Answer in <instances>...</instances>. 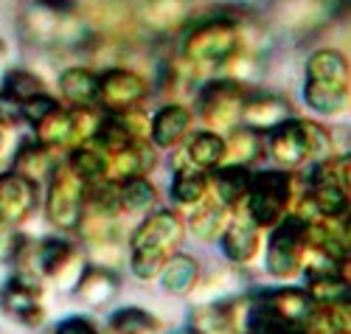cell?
Wrapping results in <instances>:
<instances>
[{
	"label": "cell",
	"instance_id": "cell-1",
	"mask_svg": "<svg viewBox=\"0 0 351 334\" xmlns=\"http://www.w3.org/2000/svg\"><path fill=\"white\" fill-rule=\"evenodd\" d=\"M183 233H186V225L174 211L163 208L146 217L130 239V267L135 276L141 281L158 278L163 261L178 253Z\"/></svg>",
	"mask_w": 351,
	"mask_h": 334
},
{
	"label": "cell",
	"instance_id": "cell-2",
	"mask_svg": "<svg viewBox=\"0 0 351 334\" xmlns=\"http://www.w3.org/2000/svg\"><path fill=\"white\" fill-rule=\"evenodd\" d=\"M348 155L324 158L306 177V191L295 211L301 219H343L348 217Z\"/></svg>",
	"mask_w": 351,
	"mask_h": 334
},
{
	"label": "cell",
	"instance_id": "cell-3",
	"mask_svg": "<svg viewBox=\"0 0 351 334\" xmlns=\"http://www.w3.org/2000/svg\"><path fill=\"white\" fill-rule=\"evenodd\" d=\"M242 45H245V34L239 20L230 14H217L197 23L186 34L183 59L191 71L211 73V71H219Z\"/></svg>",
	"mask_w": 351,
	"mask_h": 334
},
{
	"label": "cell",
	"instance_id": "cell-4",
	"mask_svg": "<svg viewBox=\"0 0 351 334\" xmlns=\"http://www.w3.org/2000/svg\"><path fill=\"white\" fill-rule=\"evenodd\" d=\"M17 25L25 43L43 48L76 45L87 37V25L71 9L62 3H51V0H23Z\"/></svg>",
	"mask_w": 351,
	"mask_h": 334
},
{
	"label": "cell",
	"instance_id": "cell-5",
	"mask_svg": "<svg viewBox=\"0 0 351 334\" xmlns=\"http://www.w3.org/2000/svg\"><path fill=\"white\" fill-rule=\"evenodd\" d=\"M289 202H292L289 171H281V169L253 171L250 189H247V197H245V211L258 228L278 225L287 217Z\"/></svg>",
	"mask_w": 351,
	"mask_h": 334
},
{
	"label": "cell",
	"instance_id": "cell-6",
	"mask_svg": "<svg viewBox=\"0 0 351 334\" xmlns=\"http://www.w3.org/2000/svg\"><path fill=\"white\" fill-rule=\"evenodd\" d=\"M45 214L48 222L62 233L79 230V225L84 222V183L68 163H56L48 177Z\"/></svg>",
	"mask_w": 351,
	"mask_h": 334
},
{
	"label": "cell",
	"instance_id": "cell-7",
	"mask_svg": "<svg viewBox=\"0 0 351 334\" xmlns=\"http://www.w3.org/2000/svg\"><path fill=\"white\" fill-rule=\"evenodd\" d=\"M306 228L309 222L298 214H287L278 225H273V236L267 241V272L273 278H292L301 272L306 253Z\"/></svg>",
	"mask_w": 351,
	"mask_h": 334
},
{
	"label": "cell",
	"instance_id": "cell-8",
	"mask_svg": "<svg viewBox=\"0 0 351 334\" xmlns=\"http://www.w3.org/2000/svg\"><path fill=\"white\" fill-rule=\"evenodd\" d=\"M245 87L233 79H211L197 96V110L202 124L211 130H230L239 121L242 102H245Z\"/></svg>",
	"mask_w": 351,
	"mask_h": 334
},
{
	"label": "cell",
	"instance_id": "cell-9",
	"mask_svg": "<svg viewBox=\"0 0 351 334\" xmlns=\"http://www.w3.org/2000/svg\"><path fill=\"white\" fill-rule=\"evenodd\" d=\"M0 312L14 318L17 323L34 329L45 320V307H43V287L34 278L14 276L0 287Z\"/></svg>",
	"mask_w": 351,
	"mask_h": 334
},
{
	"label": "cell",
	"instance_id": "cell-10",
	"mask_svg": "<svg viewBox=\"0 0 351 334\" xmlns=\"http://www.w3.org/2000/svg\"><path fill=\"white\" fill-rule=\"evenodd\" d=\"M270 158L281 171H295L301 169L315 152H312V141H309V130L306 121L298 118H287L284 124H278L276 130H270Z\"/></svg>",
	"mask_w": 351,
	"mask_h": 334
},
{
	"label": "cell",
	"instance_id": "cell-11",
	"mask_svg": "<svg viewBox=\"0 0 351 334\" xmlns=\"http://www.w3.org/2000/svg\"><path fill=\"white\" fill-rule=\"evenodd\" d=\"M146 99V79L127 68H110L99 76V107L104 112H127Z\"/></svg>",
	"mask_w": 351,
	"mask_h": 334
},
{
	"label": "cell",
	"instance_id": "cell-12",
	"mask_svg": "<svg viewBox=\"0 0 351 334\" xmlns=\"http://www.w3.org/2000/svg\"><path fill=\"white\" fill-rule=\"evenodd\" d=\"M37 205V186L28 183L17 171L0 174V228H14Z\"/></svg>",
	"mask_w": 351,
	"mask_h": 334
},
{
	"label": "cell",
	"instance_id": "cell-13",
	"mask_svg": "<svg viewBox=\"0 0 351 334\" xmlns=\"http://www.w3.org/2000/svg\"><path fill=\"white\" fill-rule=\"evenodd\" d=\"M287 118H292V107L287 99L273 96V93H258V96H245L239 121L242 127L253 132H270L278 124H284Z\"/></svg>",
	"mask_w": 351,
	"mask_h": 334
},
{
	"label": "cell",
	"instance_id": "cell-14",
	"mask_svg": "<svg viewBox=\"0 0 351 334\" xmlns=\"http://www.w3.org/2000/svg\"><path fill=\"white\" fill-rule=\"evenodd\" d=\"M222 250L230 261L237 264H247L261 245V236H258V225L247 217V211H239V214H230L225 230H222Z\"/></svg>",
	"mask_w": 351,
	"mask_h": 334
},
{
	"label": "cell",
	"instance_id": "cell-15",
	"mask_svg": "<svg viewBox=\"0 0 351 334\" xmlns=\"http://www.w3.org/2000/svg\"><path fill=\"white\" fill-rule=\"evenodd\" d=\"M191 127H194V115H191L189 107H183V104H166L149 121V138H152L155 146L174 149L178 143L186 141Z\"/></svg>",
	"mask_w": 351,
	"mask_h": 334
},
{
	"label": "cell",
	"instance_id": "cell-16",
	"mask_svg": "<svg viewBox=\"0 0 351 334\" xmlns=\"http://www.w3.org/2000/svg\"><path fill=\"white\" fill-rule=\"evenodd\" d=\"M73 14L96 32H121L132 17L127 0H76Z\"/></svg>",
	"mask_w": 351,
	"mask_h": 334
},
{
	"label": "cell",
	"instance_id": "cell-17",
	"mask_svg": "<svg viewBox=\"0 0 351 334\" xmlns=\"http://www.w3.org/2000/svg\"><path fill=\"white\" fill-rule=\"evenodd\" d=\"M73 289H76L82 303H87V307H93V309H101V307H107V303H112L115 298H119L121 281L115 278L107 267L93 264V267L82 270V276H79Z\"/></svg>",
	"mask_w": 351,
	"mask_h": 334
},
{
	"label": "cell",
	"instance_id": "cell-18",
	"mask_svg": "<svg viewBox=\"0 0 351 334\" xmlns=\"http://www.w3.org/2000/svg\"><path fill=\"white\" fill-rule=\"evenodd\" d=\"M152 166H155L152 146L146 141L130 143L119 152H112V155H107V180L121 183V180H130V177H143Z\"/></svg>",
	"mask_w": 351,
	"mask_h": 334
},
{
	"label": "cell",
	"instance_id": "cell-19",
	"mask_svg": "<svg viewBox=\"0 0 351 334\" xmlns=\"http://www.w3.org/2000/svg\"><path fill=\"white\" fill-rule=\"evenodd\" d=\"M250 180H253L250 166H217L214 174L208 177V183L214 189L211 197L233 211L239 202H245L247 189H250Z\"/></svg>",
	"mask_w": 351,
	"mask_h": 334
},
{
	"label": "cell",
	"instance_id": "cell-20",
	"mask_svg": "<svg viewBox=\"0 0 351 334\" xmlns=\"http://www.w3.org/2000/svg\"><path fill=\"white\" fill-rule=\"evenodd\" d=\"M230 219V208L222 205L219 200L214 197H206L202 202L191 205V214H189V222H183L189 228L191 236H197L199 241H208V239H219L225 225Z\"/></svg>",
	"mask_w": 351,
	"mask_h": 334
},
{
	"label": "cell",
	"instance_id": "cell-21",
	"mask_svg": "<svg viewBox=\"0 0 351 334\" xmlns=\"http://www.w3.org/2000/svg\"><path fill=\"white\" fill-rule=\"evenodd\" d=\"M138 17L149 32H174L189 20V0H141Z\"/></svg>",
	"mask_w": 351,
	"mask_h": 334
},
{
	"label": "cell",
	"instance_id": "cell-22",
	"mask_svg": "<svg viewBox=\"0 0 351 334\" xmlns=\"http://www.w3.org/2000/svg\"><path fill=\"white\" fill-rule=\"evenodd\" d=\"M329 0H276V20L292 32H306L324 23Z\"/></svg>",
	"mask_w": 351,
	"mask_h": 334
},
{
	"label": "cell",
	"instance_id": "cell-23",
	"mask_svg": "<svg viewBox=\"0 0 351 334\" xmlns=\"http://www.w3.org/2000/svg\"><path fill=\"white\" fill-rule=\"evenodd\" d=\"M53 166H56V163H53V149L43 146V143H37V141L20 143L17 155H14V160H12V171H17L20 177H25L28 183H34V186H40L43 180L51 177Z\"/></svg>",
	"mask_w": 351,
	"mask_h": 334
},
{
	"label": "cell",
	"instance_id": "cell-24",
	"mask_svg": "<svg viewBox=\"0 0 351 334\" xmlns=\"http://www.w3.org/2000/svg\"><path fill=\"white\" fill-rule=\"evenodd\" d=\"M160 287L171 295H189L197 284H199V264L194 256H186V253H174L163 261L160 272Z\"/></svg>",
	"mask_w": 351,
	"mask_h": 334
},
{
	"label": "cell",
	"instance_id": "cell-25",
	"mask_svg": "<svg viewBox=\"0 0 351 334\" xmlns=\"http://www.w3.org/2000/svg\"><path fill=\"white\" fill-rule=\"evenodd\" d=\"M60 96L71 107H93L99 96V76L90 68H68L60 73Z\"/></svg>",
	"mask_w": 351,
	"mask_h": 334
},
{
	"label": "cell",
	"instance_id": "cell-26",
	"mask_svg": "<svg viewBox=\"0 0 351 334\" xmlns=\"http://www.w3.org/2000/svg\"><path fill=\"white\" fill-rule=\"evenodd\" d=\"M40 93H45L43 79L37 73H32V71L14 68V71H9L3 76V84H0V104H3L14 118V107H20L23 102L34 99Z\"/></svg>",
	"mask_w": 351,
	"mask_h": 334
},
{
	"label": "cell",
	"instance_id": "cell-27",
	"mask_svg": "<svg viewBox=\"0 0 351 334\" xmlns=\"http://www.w3.org/2000/svg\"><path fill=\"white\" fill-rule=\"evenodd\" d=\"M171 200L178 205H197L208 197V171H202L191 163L186 166H178L174 169V177H171Z\"/></svg>",
	"mask_w": 351,
	"mask_h": 334
},
{
	"label": "cell",
	"instance_id": "cell-28",
	"mask_svg": "<svg viewBox=\"0 0 351 334\" xmlns=\"http://www.w3.org/2000/svg\"><path fill=\"white\" fill-rule=\"evenodd\" d=\"M306 82H320V84H337L348 87V62L340 51L324 48L315 51L306 62Z\"/></svg>",
	"mask_w": 351,
	"mask_h": 334
},
{
	"label": "cell",
	"instance_id": "cell-29",
	"mask_svg": "<svg viewBox=\"0 0 351 334\" xmlns=\"http://www.w3.org/2000/svg\"><path fill=\"white\" fill-rule=\"evenodd\" d=\"M34 141L48 146V149H71L73 146V118L71 110L65 107H53L40 124H34Z\"/></svg>",
	"mask_w": 351,
	"mask_h": 334
},
{
	"label": "cell",
	"instance_id": "cell-30",
	"mask_svg": "<svg viewBox=\"0 0 351 334\" xmlns=\"http://www.w3.org/2000/svg\"><path fill=\"white\" fill-rule=\"evenodd\" d=\"M68 166L73 169V174L82 183H96V180H107V152L96 143L87 141L76 149H71Z\"/></svg>",
	"mask_w": 351,
	"mask_h": 334
},
{
	"label": "cell",
	"instance_id": "cell-31",
	"mask_svg": "<svg viewBox=\"0 0 351 334\" xmlns=\"http://www.w3.org/2000/svg\"><path fill=\"white\" fill-rule=\"evenodd\" d=\"M186 158L191 166H197L202 171H214L217 166H222V158H225V138L214 130L191 135V141L186 146Z\"/></svg>",
	"mask_w": 351,
	"mask_h": 334
},
{
	"label": "cell",
	"instance_id": "cell-32",
	"mask_svg": "<svg viewBox=\"0 0 351 334\" xmlns=\"http://www.w3.org/2000/svg\"><path fill=\"white\" fill-rule=\"evenodd\" d=\"M304 104L309 110H315L317 115H337L348 104V87L304 82Z\"/></svg>",
	"mask_w": 351,
	"mask_h": 334
},
{
	"label": "cell",
	"instance_id": "cell-33",
	"mask_svg": "<svg viewBox=\"0 0 351 334\" xmlns=\"http://www.w3.org/2000/svg\"><path fill=\"white\" fill-rule=\"evenodd\" d=\"M261 155L258 146V132L247 130V127H230L228 138H225V158L222 166H250L256 158Z\"/></svg>",
	"mask_w": 351,
	"mask_h": 334
},
{
	"label": "cell",
	"instance_id": "cell-34",
	"mask_svg": "<svg viewBox=\"0 0 351 334\" xmlns=\"http://www.w3.org/2000/svg\"><path fill=\"white\" fill-rule=\"evenodd\" d=\"M155 200L158 191L146 177H130L119 183V214H146Z\"/></svg>",
	"mask_w": 351,
	"mask_h": 334
},
{
	"label": "cell",
	"instance_id": "cell-35",
	"mask_svg": "<svg viewBox=\"0 0 351 334\" xmlns=\"http://www.w3.org/2000/svg\"><path fill=\"white\" fill-rule=\"evenodd\" d=\"M306 295L312 298L315 307H340L348 303V278L343 272H329V276H312L306 278Z\"/></svg>",
	"mask_w": 351,
	"mask_h": 334
},
{
	"label": "cell",
	"instance_id": "cell-36",
	"mask_svg": "<svg viewBox=\"0 0 351 334\" xmlns=\"http://www.w3.org/2000/svg\"><path fill=\"white\" fill-rule=\"evenodd\" d=\"M110 329H112V334H158L160 320L146 309L127 307L110 318Z\"/></svg>",
	"mask_w": 351,
	"mask_h": 334
},
{
	"label": "cell",
	"instance_id": "cell-37",
	"mask_svg": "<svg viewBox=\"0 0 351 334\" xmlns=\"http://www.w3.org/2000/svg\"><path fill=\"white\" fill-rule=\"evenodd\" d=\"M53 107H60L56 104L48 93H40V96H34V99H28V102H23L20 107H14V121H25V124H40V121L53 110Z\"/></svg>",
	"mask_w": 351,
	"mask_h": 334
},
{
	"label": "cell",
	"instance_id": "cell-38",
	"mask_svg": "<svg viewBox=\"0 0 351 334\" xmlns=\"http://www.w3.org/2000/svg\"><path fill=\"white\" fill-rule=\"evenodd\" d=\"M53 334H99V329H96L93 320H87V318H68V320H62L60 326H56Z\"/></svg>",
	"mask_w": 351,
	"mask_h": 334
},
{
	"label": "cell",
	"instance_id": "cell-39",
	"mask_svg": "<svg viewBox=\"0 0 351 334\" xmlns=\"http://www.w3.org/2000/svg\"><path fill=\"white\" fill-rule=\"evenodd\" d=\"M17 245H20V233H12V228H0V261H12Z\"/></svg>",
	"mask_w": 351,
	"mask_h": 334
},
{
	"label": "cell",
	"instance_id": "cell-40",
	"mask_svg": "<svg viewBox=\"0 0 351 334\" xmlns=\"http://www.w3.org/2000/svg\"><path fill=\"white\" fill-rule=\"evenodd\" d=\"M6 53V45H3V40H0V56H3Z\"/></svg>",
	"mask_w": 351,
	"mask_h": 334
},
{
	"label": "cell",
	"instance_id": "cell-41",
	"mask_svg": "<svg viewBox=\"0 0 351 334\" xmlns=\"http://www.w3.org/2000/svg\"><path fill=\"white\" fill-rule=\"evenodd\" d=\"M0 146H3V124H0Z\"/></svg>",
	"mask_w": 351,
	"mask_h": 334
},
{
	"label": "cell",
	"instance_id": "cell-42",
	"mask_svg": "<svg viewBox=\"0 0 351 334\" xmlns=\"http://www.w3.org/2000/svg\"><path fill=\"white\" fill-rule=\"evenodd\" d=\"M51 3H62V6H65V3H68V0H51Z\"/></svg>",
	"mask_w": 351,
	"mask_h": 334
},
{
	"label": "cell",
	"instance_id": "cell-43",
	"mask_svg": "<svg viewBox=\"0 0 351 334\" xmlns=\"http://www.w3.org/2000/svg\"><path fill=\"white\" fill-rule=\"evenodd\" d=\"M186 334H194V331H186Z\"/></svg>",
	"mask_w": 351,
	"mask_h": 334
}]
</instances>
